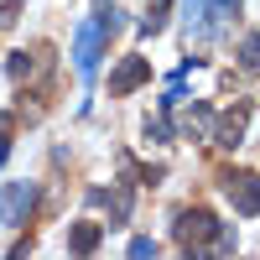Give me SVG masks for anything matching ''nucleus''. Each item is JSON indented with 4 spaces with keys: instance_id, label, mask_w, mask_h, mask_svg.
I'll use <instances>...</instances> for the list:
<instances>
[{
    "instance_id": "1a4fd4ad",
    "label": "nucleus",
    "mask_w": 260,
    "mask_h": 260,
    "mask_svg": "<svg viewBox=\"0 0 260 260\" xmlns=\"http://www.w3.org/2000/svg\"><path fill=\"white\" fill-rule=\"evenodd\" d=\"M167 16H172V0H151L146 6V21H141V37H156L167 26Z\"/></svg>"
},
{
    "instance_id": "0eeeda50",
    "label": "nucleus",
    "mask_w": 260,
    "mask_h": 260,
    "mask_svg": "<svg viewBox=\"0 0 260 260\" xmlns=\"http://www.w3.org/2000/svg\"><path fill=\"white\" fill-rule=\"evenodd\" d=\"M245 120H250V99H240L234 110H224V120L213 125V141H219L224 151H234V146L245 141Z\"/></svg>"
},
{
    "instance_id": "6e6552de",
    "label": "nucleus",
    "mask_w": 260,
    "mask_h": 260,
    "mask_svg": "<svg viewBox=\"0 0 260 260\" xmlns=\"http://www.w3.org/2000/svg\"><path fill=\"white\" fill-rule=\"evenodd\" d=\"M99 234H104V224H73V234H68V250H73V255H89V250H99Z\"/></svg>"
},
{
    "instance_id": "423d86ee",
    "label": "nucleus",
    "mask_w": 260,
    "mask_h": 260,
    "mask_svg": "<svg viewBox=\"0 0 260 260\" xmlns=\"http://www.w3.org/2000/svg\"><path fill=\"white\" fill-rule=\"evenodd\" d=\"M182 26H187V37H192V42H208L213 31H224L219 21H213L208 0H182Z\"/></svg>"
},
{
    "instance_id": "20e7f679",
    "label": "nucleus",
    "mask_w": 260,
    "mask_h": 260,
    "mask_svg": "<svg viewBox=\"0 0 260 260\" xmlns=\"http://www.w3.org/2000/svg\"><path fill=\"white\" fill-rule=\"evenodd\" d=\"M99 47H104L99 21H83V26L73 31V62H78V73H83V78H94V68H99Z\"/></svg>"
},
{
    "instance_id": "39448f33",
    "label": "nucleus",
    "mask_w": 260,
    "mask_h": 260,
    "mask_svg": "<svg viewBox=\"0 0 260 260\" xmlns=\"http://www.w3.org/2000/svg\"><path fill=\"white\" fill-rule=\"evenodd\" d=\"M146 78H151V62H146V57H125L120 68L110 73V94H115V99H125V94H136Z\"/></svg>"
},
{
    "instance_id": "9d476101",
    "label": "nucleus",
    "mask_w": 260,
    "mask_h": 260,
    "mask_svg": "<svg viewBox=\"0 0 260 260\" xmlns=\"http://www.w3.org/2000/svg\"><path fill=\"white\" fill-rule=\"evenodd\" d=\"M182 130H187V136H192V130H198V136H203V130H213V110H208V104H192V115L182 120Z\"/></svg>"
},
{
    "instance_id": "2eb2a0df",
    "label": "nucleus",
    "mask_w": 260,
    "mask_h": 260,
    "mask_svg": "<svg viewBox=\"0 0 260 260\" xmlns=\"http://www.w3.org/2000/svg\"><path fill=\"white\" fill-rule=\"evenodd\" d=\"M6 151H11V146H6V141H0V167H6Z\"/></svg>"
},
{
    "instance_id": "9b49d317",
    "label": "nucleus",
    "mask_w": 260,
    "mask_h": 260,
    "mask_svg": "<svg viewBox=\"0 0 260 260\" xmlns=\"http://www.w3.org/2000/svg\"><path fill=\"white\" fill-rule=\"evenodd\" d=\"M208 11L219 26H229V21H240V0H208Z\"/></svg>"
},
{
    "instance_id": "f257e3e1",
    "label": "nucleus",
    "mask_w": 260,
    "mask_h": 260,
    "mask_svg": "<svg viewBox=\"0 0 260 260\" xmlns=\"http://www.w3.org/2000/svg\"><path fill=\"white\" fill-rule=\"evenodd\" d=\"M37 208V182H6L0 187V224H26V213Z\"/></svg>"
},
{
    "instance_id": "7ed1b4c3",
    "label": "nucleus",
    "mask_w": 260,
    "mask_h": 260,
    "mask_svg": "<svg viewBox=\"0 0 260 260\" xmlns=\"http://www.w3.org/2000/svg\"><path fill=\"white\" fill-rule=\"evenodd\" d=\"M224 198L234 203V213H260V177L255 172H224Z\"/></svg>"
},
{
    "instance_id": "4468645a",
    "label": "nucleus",
    "mask_w": 260,
    "mask_h": 260,
    "mask_svg": "<svg viewBox=\"0 0 260 260\" xmlns=\"http://www.w3.org/2000/svg\"><path fill=\"white\" fill-rule=\"evenodd\" d=\"M16 11H21V0H6V6H0V26H11V21H16Z\"/></svg>"
},
{
    "instance_id": "f03ea898",
    "label": "nucleus",
    "mask_w": 260,
    "mask_h": 260,
    "mask_svg": "<svg viewBox=\"0 0 260 260\" xmlns=\"http://www.w3.org/2000/svg\"><path fill=\"white\" fill-rule=\"evenodd\" d=\"M213 229H219V219H213L208 208H182V213H177V245H182L187 255L198 250L203 240H213Z\"/></svg>"
},
{
    "instance_id": "ddd939ff",
    "label": "nucleus",
    "mask_w": 260,
    "mask_h": 260,
    "mask_svg": "<svg viewBox=\"0 0 260 260\" xmlns=\"http://www.w3.org/2000/svg\"><path fill=\"white\" fill-rule=\"evenodd\" d=\"M240 57H245V68H260V37H245L240 42Z\"/></svg>"
},
{
    "instance_id": "f8f14e48",
    "label": "nucleus",
    "mask_w": 260,
    "mask_h": 260,
    "mask_svg": "<svg viewBox=\"0 0 260 260\" xmlns=\"http://www.w3.org/2000/svg\"><path fill=\"white\" fill-rule=\"evenodd\" d=\"M6 68H11V78H26V73L37 68V57H31V52H11V62H6Z\"/></svg>"
}]
</instances>
